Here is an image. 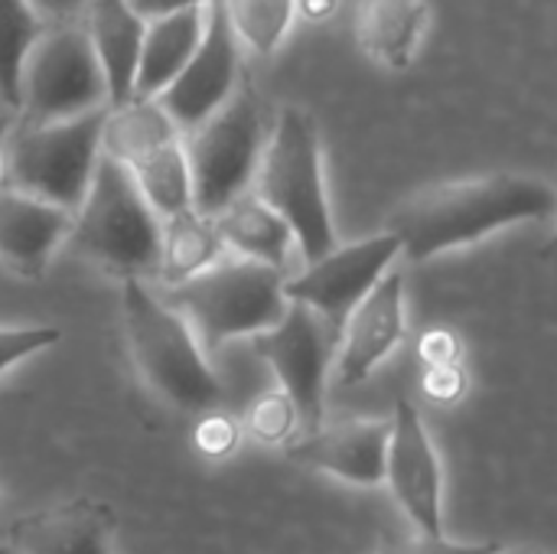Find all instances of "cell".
Returning a JSON list of instances; mask_svg holds the SVG:
<instances>
[{
  "instance_id": "cell-27",
  "label": "cell",
  "mask_w": 557,
  "mask_h": 554,
  "mask_svg": "<svg viewBox=\"0 0 557 554\" xmlns=\"http://www.w3.org/2000/svg\"><path fill=\"white\" fill-rule=\"evenodd\" d=\"M499 542H457L447 532L444 535H424V532H411V535H395L385 539L382 549L375 554H490Z\"/></svg>"
},
{
  "instance_id": "cell-13",
  "label": "cell",
  "mask_w": 557,
  "mask_h": 554,
  "mask_svg": "<svg viewBox=\"0 0 557 554\" xmlns=\"http://www.w3.org/2000/svg\"><path fill=\"white\" fill-rule=\"evenodd\" d=\"M385 487L414 532L444 535V464L421 411L398 398L392 411Z\"/></svg>"
},
{
  "instance_id": "cell-21",
  "label": "cell",
  "mask_w": 557,
  "mask_h": 554,
  "mask_svg": "<svg viewBox=\"0 0 557 554\" xmlns=\"http://www.w3.org/2000/svg\"><path fill=\"white\" fill-rule=\"evenodd\" d=\"M222 232L215 225V216H206L199 209H180L173 216L160 219V261H157V281L163 287H176L209 264H215L225 255Z\"/></svg>"
},
{
  "instance_id": "cell-6",
  "label": "cell",
  "mask_w": 557,
  "mask_h": 554,
  "mask_svg": "<svg viewBox=\"0 0 557 554\" xmlns=\"http://www.w3.org/2000/svg\"><path fill=\"white\" fill-rule=\"evenodd\" d=\"M108 108L65 121L13 118L3 144L0 183L75 212L101 160V127Z\"/></svg>"
},
{
  "instance_id": "cell-34",
  "label": "cell",
  "mask_w": 557,
  "mask_h": 554,
  "mask_svg": "<svg viewBox=\"0 0 557 554\" xmlns=\"http://www.w3.org/2000/svg\"><path fill=\"white\" fill-rule=\"evenodd\" d=\"M490 554H548V552H542V549H529V545H516V549H509V545H496Z\"/></svg>"
},
{
  "instance_id": "cell-15",
  "label": "cell",
  "mask_w": 557,
  "mask_h": 554,
  "mask_svg": "<svg viewBox=\"0 0 557 554\" xmlns=\"http://www.w3.org/2000/svg\"><path fill=\"white\" fill-rule=\"evenodd\" d=\"M405 274L388 271L346 317L336 349L339 385H362L405 340Z\"/></svg>"
},
{
  "instance_id": "cell-23",
  "label": "cell",
  "mask_w": 557,
  "mask_h": 554,
  "mask_svg": "<svg viewBox=\"0 0 557 554\" xmlns=\"http://www.w3.org/2000/svg\"><path fill=\"white\" fill-rule=\"evenodd\" d=\"M39 33L42 16L29 0H0V98L10 111L20 108L23 62Z\"/></svg>"
},
{
  "instance_id": "cell-9",
  "label": "cell",
  "mask_w": 557,
  "mask_h": 554,
  "mask_svg": "<svg viewBox=\"0 0 557 554\" xmlns=\"http://www.w3.org/2000/svg\"><path fill=\"white\" fill-rule=\"evenodd\" d=\"M108 82L85 26L55 23L26 52L16 114L29 121H65L108 108Z\"/></svg>"
},
{
  "instance_id": "cell-24",
  "label": "cell",
  "mask_w": 557,
  "mask_h": 554,
  "mask_svg": "<svg viewBox=\"0 0 557 554\" xmlns=\"http://www.w3.org/2000/svg\"><path fill=\"white\" fill-rule=\"evenodd\" d=\"M222 3L242 49L255 56H274L297 16V0H222Z\"/></svg>"
},
{
  "instance_id": "cell-8",
  "label": "cell",
  "mask_w": 557,
  "mask_h": 554,
  "mask_svg": "<svg viewBox=\"0 0 557 554\" xmlns=\"http://www.w3.org/2000/svg\"><path fill=\"white\" fill-rule=\"evenodd\" d=\"M101 153L114 157L134 176L160 219L193 206L183 131L157 98L134 95L111 104L101 127Z\"/></svg>"
},
{
  "instance_id": "cell-30",
  "label": "cell",
  "mask_w": 557,
  "mask_h": 554,
  "mask_svg": "<svg viewBox=\"0 0 557 554\" xmlns=\"http://www.w3.org/2000/svg\"><path fill=\"white\" fill-rule=\"evenodd\" d=\"M421 359L428 366H450L460 362V340L447 330H431L421 340Z\"/></svg>"
},
{
  "instance_id": "cell-31",
  "label": "cell",
  "mask_w": 557,
  "mask_h": 554,
  "mask_svg": "<svg viewBox=\"0 0 557 554\" xmlns=\"http://www.w3.org/2000/svg\"><path fill=\"white\" fill-rule=\"evenodd\" d=\"M36 7V13L49 23H69L72 16H78L85 10L88 0H29Z\"/></svg>"
},
{
  "instance_id": "cell-32",
  "label": "cell",
  "mask_w": 557,
  "mask_h": 554,
  "mask_svg": "<svg viewBox=\"0 0 557 554\" xmlns=\"http://www.w3.org/2000/svg\"><path fill=\"white\" fill-rule=\"evenodd\" d=\"M212 0H131V7L140 13V16H160V13H173V10H183V7H206Z\"/></svg>"
},
{
  "instance_id": "cell-36",
  "label": "cell",
  "mask_w": 557,
  "mask_h": 554,
  "mask_svg": "<svg viewBox=\"0 0 557 554\" xmlns=\"http://www.w3.org/2000/svg\"><path fill=\"white\" fill-rule=\"evenodd\" d=\"M555 189H557V186H555ZM542 258H545L548 264H555V268H557V232H555V238L548 242V248L542 251Z\"/></svg>"
},
{
  "instance_id": "cell-2",
  "label": "cell",
  "mask_w": 557,
  "mask_h": 554,
  "mask_svg": "<svg viewBox=\"0 0 557 554\" xmlns=\"http://www.w3.org/2000/svg\"><path fill=\"white\" fill-rule=\"evenodd\" d=\"M121 317L131 359L144 385L166 405L186 415L219 408L222 382L209 366V353L196 340L180 310L150 291L144 278L121 281Z\"/></svg>"
},
{
  "instance_id": "cell-17",
  "label": "cell",
  "mask_w": 557,
  "mask_h": 554,
  "mask_svg": "<svg viewBox=\"0 0 557 554\" xmlns=\"http://www.w3.org/2000/svg\"><path fill=\"white\" fill-rule=\"evenodd\" d=\"M7 539L20 554H114V513L98 500H69L16 519Z\"/></svg>"
},
{
  "instance_id": "cell-26",
  "label": "cell",
  "mask_w": 557,
  "mask_h": 554,
  "mask_svg": "<svg viewBox=\"0 0 557 554\" xmlns=\"http://www.w3.org/2000/svg\"><path fill=\"white\" fill-rule=\"evenodd\" d=\"M62 340L59 327L29 323V327H0V376H7L23 359H33L46 349H52Z\"/></svg>"
},
{
  "instance_id": "cell-29",
  "label": "cell",
  "mask_w": 557,
  "mask_h": 554,
  "mask_svg": "<svg viewBox=\"0 0 557 554\" xmlns=\"http://www.w3.org/2000/svg\"><path fill=\"white\" fill-rule=\"evenodd\" d=\"M424 392L434 398V402H460L463 392H467V376H463V366L460 362H450V366H428V376H424Z\"/></svg>"
},
{
  "instance_id": "cell-7",
  "label": "cell",
  "mask_w": 557,
  "mask_h": 554,
  "mask_svg": "<svg viewBox=\"0 0 557 554\" xmlns=\"http://www.w3.org/2000/svg\"><path fill=\"white\" fill-rule=\"evenodd\" d=\"M268 114L248 82L202 124L183 134L193 209L219 216L228 202L255 186V173L268 144Z\"/></svg>"
},
{
  "instance_id": "cell-28",
  "label": "cell",
  "mask_w": 557,
  "mask_h": 554,
  "mask_svg": "<svg viewBox=\"0 0 557 554\" xmlns=\"http://www.w3.org/2000/svg\"><path fill=\"white\" fill-rule=\"evenodd\" d=\"M242 441V424L225 415V411H202V421L196 424V447L202 457L209 460H222L228 457Z\"/></svg>"
},
{
  "instance_id": "cell-12",
  "label": "cell",
  "mask_w": 557,
  "mask_h": 554,
  "mask_svg": "<svg viewBox=\"0 0 557 554\" xmlns=\"http://www.w3.org/2000/svg\"><path fill=\"white\" fill-rule=\"evenodd\" d=\"M242 82V42L228 23L225 3L212 0L206 3V29L196 52L180 69V75L157 95V101L186 134L209 114H215L238 91Z\"/></svg>"
},
{
  "instance_id": "cell-14",
  "label": "cell",
  "mask_w": 557,
  "mask_h": 554,
  "mask_svg": "<svg viewBox=\"0 0 557 554\" xmlns=\"http://www.w3.org/2000/svg\"><path fill=\"white\" fill-rule=\"evenodd\" d=\"M392 418H356L339 424H320L300 441L287 444V457L307 470L326 473L359 490L385 487Z\"/></svg>"
},
{
  "instance_id": "cell-25",
  "label": "cell",
  "mask_w": 557,
  "mask_h": 554,
  "mask_svg": "<svg viewBox=\"0 0 557 554\" xmlns=\"http://www.w3.org/2000/svg\"><path fill=\"white\" fill-rule=\"evenodd\" d=\"M242 431L248 438H255L258 444H268V447H287L294 441V434L300 431V411L297 405L290 402L287 392L274 389V392H264L258 395L245 418H242Z\"/></svg>"
},
{
  "instance_id": "cell-20",
  "label": "cell",
  "mask_w": 557,
  "mask_h": 554,
  "mask_svg": "<svg viewBox=\"0 0 557 554\" xmlns=\"http://www.w3.org/2000/svg\"><path fill=\"white\" fill-rule=\"evenodd\" d=\"M215 225L222 232V242L232 255L251 258L271 268H287L290 248L297 245L294 229L281 212H274L255 189L242 193L235 202H228L219 216Z\"/></svg>"
},
{
  "instance_id": "cell-11",
  "label": "cell",
  "mask_w": 557,
  "mask_h": 554,
  "mask_svg": "<svg viewBox=\"0 0 557 554\" xmlns=\"http://www.w3.org/2000/svg\"><path fill=\"white\" fill-rule=\"evenodd\" d=\"M401 255V242L395 232L369 235L349 245H333L297 278L284 281V294L294 304H307L330 323L343 330L349 310L392 271L395 258Z\"/></svg>"
},
{
  "instance_id": "cell-16",
  "label": "cell",
  "mask_w": 557,
  "mask_h": 554,
  "mask_svg": "<svg viewBox=\"0 0 557 554\" xmlns=\"http://www.w3.org/2000/svg\"><path fill=\"white\" fill-rule=\"evenodd\" d=\"M72 219L75 212L0 183V261L13 274L39 281L59 245L69 242Z\"/></svg>"
},
{
  "instance_id": "cell-5",
  "label": "cell",
  "mask_w": 557,
  "mask_h": 554,
  "mask_svg": "<svg viewBox=\"0 0 557 554\" xmlns=\"http://www.w3.org/2000/svg\"><path fill=\"white\" fill-rule=\"evenodd\" d=\"M251 189L287 219L304 261H317L336 245L320 131L304 108H284L277 114Z\"/></svg>"
},
{
  "instance_id": "cell-18",
  "label": "cell",
  "mask_w": 557,
  "mask_h": 554,
  "mask_svg": "<svg viewBox=\"0 0 557 554\" xmlns=\"http://www.w3.org/2000/svg\"><path fill=\"white\" fill-rule=\"evenodd\" d=\"M82 13H85L82 26L108 82V101L121 104L134 98L147 16H140L131 7V0H88Z\"/></svg>"
},
{
  "instance_id": "cell-33",
  "label": "cell",
  "mask_w": 557,
  "mask_h": 554,
  "mask_svg": "<svg viewBox=\"0 0 557 554\" xmlns=\"http://www.w3.org/2000/svg\"><path fill=\"white\" fill-rule=\"evenodd\" d=\"M339 0H297V10L307 16V20H330L336 13Z\"/></svg>"
},
{
  "instance_id": "cell-37",
  "label": "cell",
  "mask_w": 557,
  "mask_h": 554,
  "mask_svg": "<svg viewBox=\"0 0 557 554\" xmlns=\"http://www.w3.org/2000/svg\"><path fill=\"white\" fill-rule=\"evenodd\" d=\"M0 554H20V552H16V549H13L10 542H7V545H0Z\"/></svg>"
},
{
  "instance_id": "cell-3",
  "label": "cell",
  "mask_w": 557,
  "mask_h": 554,
  "mask_svg": "<svg viewBox=\"0 0 557 554\" xmlns=\"http://www.w3.org/2000/svg\"><path fill=\"white\" fill-rule=\"evenodd\" d=\"M284 281L287 274L281 268L225 251L196 278L166 287V304L186 317L196 340L212 356L232 340H251L287 313L290 300Z\"/></svg>"
},
{
  "instance_id": "cell-35",
  "label": "cell",
  "mask_w": 557,
  "mask_h": 554,
  "mask_svg": "<svg viewBox=\"0 0 557 554\" xmlns=\"http://www.w3.org/2000/svg\"><path fill=\"white\" fill-rule=\"evenodd\" d=\"M10 127H13V114H0V160H3V144H7Z\"/></svg>"
},
{
  "instance_id": "cell-10",
  "label": "cell",
  "mask_w": 557,
  "mask_h": 554,
  "mask_svg": "<svg viewBox=\"0 0 557 554\" xmlns=\"http://www.w3.org/2000/svg\"><path fill=\"white\" fill-rule=\"evenodd\" d=\"M339 327L310 310L307 304L287 307V313L251 336V353L268 362L277 379V389L290 395L300 411V431L310 434L323 424L326 415V379L336 366Z\"/></svg>"
},
{
  "instance_id": "cell-1",
  "label": "cell",
  "mask_w": 557,
  "mask_h": 554,
  "mask_svg": "<svg viewBox=\"0 0 557 554\" xmlns=\"http://www.w3.org/2000/svg\"><path fill=\"white\" fill-rule=\"evenodd\" d=\"M555 212V183L532 173H490L411 196L392 212L388 232L398 235L401 255L411 264H421L499 229L545 222Z\"/></svg>"
},
{
  "instance_id": "cell-4",
  "label": "cell",
  "mask_w": 557,
  "mask_h": 554,
  "mask_svg": "<svg viewBox=\"0 0 557 554\" xmlns=\"http://www.w3.org/2000/svg\"><path fill=\"white\" fill-rule=\"evenodd\" d=\"M72 248L101 271L124 278H157L160 216L134 183V176L101 153L88 193L72 219Z\"/></svg>"
},
{
  "instance_id": "cell-19",
  "label": "cell",
  "mask_w": 557,
  "mask_h": 554,
  "mask_svg": "<svg viewBox=\"0 0 557 554\" xmlns=\"http://www.w3.org/2000/svg\"><path fill=\"white\" fill-rule=\"evenodd\" d=\"M206 29V7H183L147 20L134 95L157 98L189 62Z\"/></svg>"
},
{
  "instance_id": "cell-22",
  "label": "cell",
  "mask_w": 557,
  "mask_h": 554,
  "mask_svg": "<svg viewBox=\"0 0 557 554\" xmlns=\"http://www.w3.org/2000/svg\"><path fill=\"white\" fill-rule=\"evenodd\" d=\"M428 23L424 0H359L356 39L388 69H408Z\"/></svg>"
}]
</instances>
